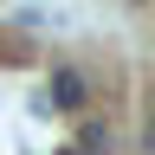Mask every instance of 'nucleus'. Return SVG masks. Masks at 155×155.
Wrapping results in <instances>:
<instances>
[{
	"label": "nucleus",
	"instance_id": "f257e3e1",
	"mask_svg": "<svg viewBox=\"0 0 155 155\" xmlns=\"http://www.w3.org/2000/svg\"><path fill=\"white\" fill-rule=\"evenodd\" d=\"M52 97H58V110H84L91 104V78L78 71V65H58L52 71Z\"/></svg>",
	"mask_w": 155,
	"mask_h": 155
},
{
	"label": "nucleus",
	"instance_id": "f03ea898",
	"mask_svg": "<svg viewBox=\"0 0 155 155\" xmlns=\"http://www.w3.org/2000/svg\"><path fill=\"white\" fill-rule=\"evenodd\" d=\"M78 142H84V155H97V149L110 142V129H104V123H84V129H78Z\"/></svg>",
	"mask_w": 155,
	"mask_h": 155
},
{
	"label": "nucleus",
	"instance_id": "7ed1b4c3",
	"mask_svg": "<svg viewBox=\"0 0 155 155\" xmlns=\"http://www.w3.org/2000/svg\"><path fill=\"white\" fill-rule=\"evenodd\" d=\"M65 155H84V149H65Z\"/></svg>",
	"mask_w": 155,
	"mask_h": 155
}]
</instances>
